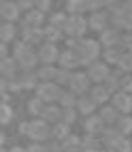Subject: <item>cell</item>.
Returning a JSON list of instances; mask_svg holds the SVG:
<instances>
[{
    "mask_svg": "<svg viewBox=\"0 0 132 152\" xmlns=\"http://www.w3.org/2000/svg\"><path fill=\"white\" fill-rule=\"evenodd\" d=\"M58 62L62 64V69H66V71H70V69H75L77 64H81V62H79V56L73 52V49L62 52V54H60V60H58Z\"/></svg>",
    "mask_w": 132,
    "mask_h": 152,
    "instance_id": "cell-17",
    "label": "cell"
},
{
    "mask_svg": "<svg viewBox=\"0 0 132 152\" xmlns=\"http://www.w3.org/2000/svg\"><path fill=\"white\" fill-rule=\"evenodd\" d=\"M43 32H45V39H47V43H58L60 41V39H62V32H64V30H60V28H53V26H47L45 30H43Z\"/></svg>",
    "mask_w": 132,
    "mask_h": 152,
    "instance_id": "cell-30",
    "label": "cell"
},
{
    "mask_svg": "<svg viewBox=\"0 0 132 152\" xmlns=\"http://www.w3.org/2000/svg\"><path fill=\"white\" fill-rule=\"evenodd\" d=\"M70 79H73V73L66 69H58V77H56V84L62 86V84H70Z\"/></svg>",
    "mask_w": 132,
    "mask_h": 152,
    "instance_id": "cell-37",
    "label": "cell"
},
{
    "mask_svg": "<svg viewBox=\"0 0 132 152\" xmlns=\"http://www.w3.org/2000/svg\"><path fill=\"white\" fill-rule=\"evenodd\" d=\"M11 118H13V109L9 107L6 103H2V109H0V122L9 124V122H11Z\"/></svg>",
    "mask_w": 132,
    "mask_h": 152,
    "instance_id": "cell-39",
    "label": "cell"
},
{
    "mask_svg": "<svg viewBox=\"0 0 132 152\" xmlns=\"http://www.w3.org/2000/svg\"><path fill=\"white\" fill-rule=\"evenodd\" d=\"M2 152H4V150H2Z\"/></svg>",
    "mask_w": 132,
    "mask_h": 152,
    "instance_id": "cell-51",
    "label": "cell"
},
{
    "mask_svg": "<svg viewBox=\"0 0 132 152\" xmlns=\"http://www.w3.org/2000/svg\"><path fill=\"white\" fill-rule=\"evenodd\" d=\"M36 73H30V71H24V73H19L17 75V84H19V90H24V88H34L36 84Z\"/></svg>",
    "mask_w": 132,
    "mask_h": 152,
    "instance_id": "cell-24",
    "label": "cell"
},
{
    "mask_svg": "<svg viewBox=\"0 0 132 152\" xmlns=\"http://www.w3.org/2000/svg\"><path fill=\"white\" fill-rule=\"evenodd\" d=\"M77 107H79V111H81L83 116L89 118V116L94 114V109H96V103H94V101L89 99V96H81V99H79V103H77Z\"/></svg>",
    "mask_w": 132,
    "mask_h": 152,
    "instance_id": "cell-25",
    "label": "cell"
},
{
    "mask_svg": "<svg viewBox=\"0 0 132 152\" xmlns=\"http://www.w3.org/2000/svg\"><path fill=\"white\" fill-rule=\"evenodd\" d=\"M47 150H49V152H64L62 141H49V144H47Z\"/></svg>",
    "mask_w": 132,
    "mask_h": 152,
    "instance_id": "cell-46",
    "label": "cell"
},
{
    "mask_svg": "<svg viewBox=\"0 0 132 152\" xmlns=\"http://www.w3.org/2000/svg\"><path fill=\"white\" fill-rule=\"evenodd\" d=\"M75 54L79 56V62L81 64H85V66H89V64H94V62H98V43L96 41H87V39H83V41L79 43V47L75 49Z\"/></svg>",
    "mask_w": 132,
    "mask_h": 152,
    "instance_id": "cell-2",
    "label": "cell"
},
{
    "mask_svg": "<svg viewBox=\"0 0 132 152\" xmlns=\"http://www.w3.org/2000/svg\"><path fill=\"white\" fill-rule=\"evenodd\" d=\"M19 135H30V122H22L19 124Z\"/></svg>",
    "mask_w": 132,
    "mask_h": 152,
    "instance_id": "cell-48",
    "label": "cell"
},
{
    "mask_svg": "<svg viewBox=\"0 0 132 152\" xmlns=\"http://www.w3.org/2000/svg\"><path fill=\"white\" fill-rule=\"evenodd\" d=\"M89 94H92V101H94L96 105H105L107 101H109V96H111V92L107 90V86H102V84L94 86L92 90H89Z\"/></svg>",
    "mask_w": 132,
    "mask_h": 152,
    "instance_id": "cell-16",
    "label": "cell"
},
{
    "mask_svg": "<svg viewBox=\"0 0 132 152\" xmlns=\"http://www.w3.org/2000/svg\"><path fill=\"white\" fill-rule=\"evenodd\" d=\"M121 56H124V49H121V47H111V49L105 52V62L107 64H119Z\"/></svg>",
    "mask_w": 132,
    "mask_h": 152,
    "instance_id": "cell-26",
    "label": "cell"
},
{
    "mask_svg": "<svg viewBox=\"0 0 132 152\" xmlns=\"http://www.w3.org/2000/svg\"><path fill=\"white\" fill-rule=\"evenodd\" d=\"M38 60L40 62H45L47 66H51L56 60H60V52L53 43H43L38 47Z\"/></svg>",
    "mask_w": 132,
    "mask_h": 152,
    "instance_id": "cell-6",
    "label": "cell"
},
{
    "mask_svg": "<svg viewBox=\"0 0 132 152\" xmlns=\"http://www.w3.org/2000/svg\"><path fill=\"white\" fill-rule=\"evenodd\" d=\"M9 152H26V150H24V148H19V146H17V148H11V150H9Z\"/></svg>",
    "mask_w": 132,
    "mask_h": 152,
    "instance_id": "cell-49",
    "label": "cell"
},
{
    "mask_svg": "<svg viewBox=\"0 0 132 152\" xmlns=\"http://www.w3.org/2000/svg\"><path fill=\"white\" fill-rule=\"evenodd\" d=\"M28 109H30V114H34V116H40V114L45 111V103H43L40 99H32V101L28 103Z\"/></svg>",
    "mask_w": 132,
    "mask_h": 152,
    "instance_id": "cell-36",
    "label": "cell"
},
{
    "mask_svg": "<svg viewBox=\"0 0 132 152\" xmlns=\"http://www.w3.org/2000/svg\"><path fill=\"white\" fill-rule=\"evenodd\" d=\"M62 148H64V152H81V139L75 135H68L62 141Z\"/></svg>",
    "mask_w": 132,
    "mask_h": 152,
    "instance_id": "cell-29",
    "label": "cell"
},
{
    "mask_svg": "<svg viewBox=\"0 0 132 152\" xmlns=\"http://www.w3.org/2000/svg\"><path fill=\"white\" fill-rule=\"evenodd\" d=\"M40 118L45 120V122H62V107H56V105H47L45 111L40 114Z\"/></svg>",
    "mask_w": 132,
    "mask_h": 152,
    "instance_id": "cell-18",
    "label": "cell"
},
{
    "mask_svg": "<svg viewBox=\"0 0 132 152\" xmlns=\"http://www.w3.org/2000/svg\"><path fill=\"white\" fill-rule=\"evenodd\" d=\"M119 71H121L124 75H132V52H126L124 56H121Z\"/></svg>",
    "mask_w": 132,
    "mask_h": 152,
    "instance_id": "cell-33",
    "label": "cell"
},
{
    "mask_svg": "<svg viewBox=\"0 0 132 152\" xmlns=\"http://www.w3.org/2000/svg\"><path fill=\"white\" fill-rule=\"evenodd\" d=\"M22 32H24V43L28 45H36L45 39V32L40 28H22Z\"/></svg>",
    "mask_w": 132,
    "mask_h": 152,
    "instance_id": "cell-14",
    "label": "cell"
},
{
    "mask_svg": "<svg viewBox=\"0 0 132 152\" xmlns=\"http://www.w3.org/2000/svg\"><path fill=\"white\" fill-rule=\"evenodd\" d=\"M51 135H53V139H56V141H64V139L68 137V124L58 122V124L53 126V131H51Z\"/></svg>",
    "mask_w": 132,
    "mask_h": 152,
    "instance_id": "cell-32",
    "label": "cell"
},
{
    "mask_svg": "<svg viewBox=\"0 0 132 152\" xmlns=\"http://www.w3.org/2000/svg\"><path fill=\"white\" fill-rule=\"evenodd\" d=\"M121 77H124V73L121 71H115V73H111L109 75V79L105 82V86H107V90L109 92H121Z\"/></svg>",
    "mask_w": 132,
    "mask_h": 152,
    "instance_id": "cell-22",
    "label": "cell"
},
{
    "mask_svg": "<svg viewBox=\"0 0 132 152\" xmlns=\"http://www.w3.org/2000/svg\"><path fill=\"white\" fill-rule=\"evenodd\" d=\"M26 152H49V150H47L45 144H30V146L26 148Z\"/></svg>",
    "mask_w": 132,
    "mask_h": 152,
    "instance_id": "cell-44",
    "label": "cell"
},
{
    "mask_svg": "<svg viewBox=\"0 0 132 152\" xmlns=\"http://www.w3.org/2000/svg\"><path fill=\"white\" fill-rule=\"evenodd\" d=\"M121 92L132 94V75H124V77H121Z\"/></svg>",
    "mask_w": 132,
    "mask_h": 152,
    "instance_id": "cell-41",
    "label": "cell"
},
{
    "mask_svg": "<svg viewBox=\"0 0 132 152\" xmlns=\"http://www.w3.org/2000/svg\"><path fill=\"white\" fill-rule=\"evenodd\" d=\"M109 22H111V17L107 15V11H98V13H92V17H89V28L105 32Z\"/></svg>",
    "mask_w": 132,
    "mask_h": 152,
    "instance_id": "cell-11",
    "label": "cell"
},
{
    "mask_svg": "<svg viewBox=\"0 0 132 152\" xmlns=\"http://www.w3.org/2000/svg\"><path fill=\"white\" fill-rule=\"evenodd\" d=\"M85 131H87V135H102V131H105V122H102V118L100 116H89V118H85Z\"/></svg>",
    "mask_w": 132,
    "mask_h": 152,
    "instance_id": "cell-10",
    "label": "cell"
},
{
    "mask_svg": "<svg viewBox=\"0 0 132 152\" xmlns=\"http://www.w3.org/2000/svg\"><path fill=\"white\" fill-rule=\"evenodd\" d=\"M36 77L40 79V82H56V77H58V69H53V66H43V69H38V73H36Z\"/></svg>",
    "mask_w": 132,
    "mask_h": 152,
    "instance_id": "cell-27",
    "label": "cell"
},
{
    "mask_svg": "<svg viewBox=\"0 0 132 152\" xmlns=\"http://www.w3.org/2000/svg\"><path fill=\"white\" fill-rule=\"evenodd\" d=\"M66 24H68V19H66V15H64V13H56V15L49 17V26H53V28L64 30V28H66Z\"/></svg>",
    "mask_w": 132,
    "mask_h": 152,
    "instance_id": "cell-34",
    "label": "cell"
},
{
    "mask_svg": "<svg viewBox=\"0 0 132 152\" xmlns=\"http://www.w3.org/2000/svg\"><path fill=\"white\" fill-rule=\"evenodd\" d=\"M34 4L36 2H30V0H24V2H17V7H19V11H34Z\"/></svg>",
    "mask_w": 132,
    "mask_h": 152,
    "instance_id": "cell-45",
    "label": "cell"
},
{
    "mask_svg": "<svg viewBox=\"0 0 132 152\" xmlns=\"http://www.w3.org/2000/svg\"><path fill=\"white\" fill-rule=\"evenodd\" d=\"M102 152H115V150H113V148H107V150H102Z\"/></svg>",
    "mask_w": 132,
    "mask_h": 152,
    "instance_id": "cell-50",
    "label": "cell"
},
{
    "mask_svg": "<svg viewBox=\"0 0 132 152\" xmlns=\"http://www.w3.org/2000/svg\"><path fill=\"white\" fill-rule=\"evenodd\" d=\"M64 90H60V86L56 82H45L36 86V99H40L43 103H53V101H60Z\"/></svg>",
    "mask_w": 132,
    "mask_h": 152,
    "instance_id": "cell-3",
    "label": "cell"
},
{
    "mask_svg": "<svg viewBox=\"0 0 132 152\" xmlns=\"http://www.w3.org/2000/svg\"><path fill=\"white\" fill-rule=\"evenodd\" d=\"M17 17H19L17 2H2V19H4V24H13Z\"/></svg>",
    "mask_w": 132,
    "mask_h": 152,
    "instance_id": "cell-15",
    "label": "cell"
},
{
    "mask_svg": "<svg viewBox=\"0 0 132 152\" xmlns=\"http://www.w3.org/2000/svg\"><path fill=\"white\" fill-rule=\"evenodd\" d=\"M121 137H124V135L117 131V126H107V129L102 131V144H105L107 148H113V150H115V146L119 144Z\"/></svg>",
    "mask_w": 132,
    "mask_h": 152,
    "instance_id": "cell-9",
    "label": "cell"
},
{
    "mask_svg": "<svg viewBox=\"0 0 132 152\" xmlns=\"http://www.w3.org/2000/svg\"><path fill=\"white\" fill-rule=\"evenodd\" d=\"M75 118H77V111L75 109H62V122L64 124L70 126V124L75 122Z\"/></svg>",
    "mask_w": 132,
    "mask_h": 152,
    "instance_id": "cell-40",
    "label": "cell"
},
{
    "mask_svg": "<svg viewBox=\"0 0 132 152\" xmlns=\"http://www.w3.org/2000/svg\"><path fill=\"white\" fill-rule=\"evenodd\" d=\"M40 24H43V13L34 9V11L26 13L24 22H22V28H40Z\"/></svg>",
    "mask_w": 132,
    "mask_h": 152,
    "instance_id": "cell-19",
    "label": "cell"
},
{
    "mask_svg": "<svg viewBox=\"0 0 132 152\" xmlns=\"http://www.w3.org/2000/svg\"><path fill=\"white\" fill-rule=\"evenodd\" d=\"M87 75H89V79L102 84V82H107L109 75H111L109 64H107V62H94V64H89V66H87Z\"/></svg>",
    "mask_w": 132,
    "mask_h": 152,
    "instance_id": "cell-7",
    "label": "cell"
},
{
    "mask_svg": "<svg viewBox=\"0 0 132 152\" xmlns=\"http://www.w3.org/2000/svg\"><path fill=\"white\" fill-rule=\"evenodd\" d=\"M113 105H115L119 111L128 114V111H132V94H126V92L113 94Z\"/></svg>",
    "mask_w": 132,
    "mask_h": 152,
    "instance_id": "cell-13",
    "label": "cell"
},
{
    "mask_svg": "<svg viewBox=\"0 0 132 152\" xmlns=\"http://www.w3.org/2000/svg\"><path fill=\"white\" fill-rule=\"evenodd\" d=\"M13 37H15V26L13 24H2V43L13 41Z\"/></svg>",
    "mask_w": 132,
    "mask_h": 152,
    "instance_id": "cell-38",
    "label": "cell"
},
{
    "mask_svg": "<svg viewBox=\"0 0 132 152\" xmlns=\"http://www.w3.org/2000/svg\"><path fill=\"white\" fill-rule=\"evenodd\" d=\"M115 152H132V146H130V141L126 137H121L119 139V144L115 146Z\"/></svg>",
    "mask_w": 132,
    "mask_h": 152,
    "instance_id": "cell-42",
    "label": "cell"
},
{
    "mask_svg": "<svg viewBox=\"0 0 132 152\" xmlns=\"http://www.w3.org/2000/svg\"><path fill=\"white\" fill-rule=\"evenodd\" d=\"M117 131H119L121 135H128V133H132V118H130V116L119 118V120H117Z\"/></svg>",
    "mask_w": 132,
    "mask_h": 152,
    "instance_id": "cell-35",
    "label": "cell"
},
{
    "mask_svg": "<svg viewBox=\"0 0 132 152\" xmlns=\"http://www.w3.org/2000/svg\"><path fill=\"white\" fill-rule=\"evenodd\" d=\"M15 60L22 69L28 71L38 62V52H34L32 45H28V43H17L15 45Z\"/></svg>",
    "mask_w": 132,
    "mask_h": 152,
    "instance_id": "cell-1",
    "label": "cell"
},
{
    "mask_svg": "<svg viewBox=\"0 0 132 152\" xmlns=\"http://www.w3.org/2000/svg\"><path fill=\"white\" fill-rule=\"evenodd\" d=\"M100 43H102L107 49H111V47H119L121 39H119V34H117V30H115V28H111V30H105V32H100Z\"/></svg>",
    "mask_w": 132,
    "mask_h": 152,
    "instance_id": "cell-12",
    "label": "cell"
},
{
    "mask_svg": "<svg viewBox=\"0 0 132 152\" xmlns=\"http://www.w3.org/2000/svg\"><path fill=\"white\" fill-rule=\"evenodd\" d=\"M66 9H68V13H73L75 15H81L83 11H87V2H81V0H70V2H66Z\"/></svg>",
    "mask_w": 132,
    "mask_h": 152,
    "instance_id": "cell-31",
    "label": "cell"
},
{
    "mask_svg": "<svg viewBox=\"0 0 132 152\" xmlns=\"http://www.w3.org/2000/svg\"><path fill=\"white\" fill-rule=\"evenodd\" d=\"M77 103H79V101L75 99V92H73V90L62 92V96H60V107H62V109H73V107H77Z\"/></svg>",
    "mask_w": 132,
    "mask_h": 152,
    "instance_id": "cell-28",
    "label": "cell"
},
{
    "mask_svg": "<svg viewBox=\"0 0 132 152\" xmlns=\"http://www.w3.org/2000/svg\"><path fill=\"white\" fill-rule=\"evenodd\" d=\"M49 135H51V131H49V124L45 120H34V122H30V139L38 144V141H45Z\"/></svg>",
    "mask_w": 132,
    "mask_h": 152,
    "instance_id": "cell-5",
    "label": "cell"
},
{
    "mask_svg": "<svg viewBox=\"0 0 132 152\" xmlns=\"http://www.w3.org/2000/svg\"><path fill=\"white\" fill-rule=\"evenodd\" d=\"M49 7H51V2H49V0H40V2H36V11L45 13V11H49Z\"/></svg>",
    "mask_w": 132,
    "mask_h": 152,
    "instance_id": "cell-47",
    "label": "cell"
},
{
    "mask_svg": "<svg viewBox=\"0 0 132 152\" xmlns=\"http://www.w3.org/2000/svg\"><path fill=\"white\" fill-rule=\"evenodd\" d=\"M17 60L15 58H2V77L4 79H11V77H17Z\"/></svg>",
    "mask_w": 132,
    "mask_h": 152,
    "instance_id": "cell-20",
    "label": "cell"
},
{
    "mask_svg": "<svg viewBox=\"0 0 132 152\" xmlns=\"http://www.w3.org/2000/svg\"><path fill=\"white\" fill-rule=\"evenodd\" d=\"M89 26V22H85L81 15H75L68 19V24L64 28V34H68V39H79L81 34L85 32V28Z\"/></svg>",
    "mask_w": 132,
    "mask_h": 152,
    "instance_id": "cell-4",
    "label": "cell"
},
{
    "mask_svg": "<svg viewBox=\"0 0 132 152\" xmlns=\"http://www.w3.org/2000/svg\"><path fill=\"white\" fill-rule=\"evenodd\" d=\"M81 152H102V144L96 137L87 135V137L81 139Z\"/></svg>",
    "mask_w": 132,
    "mask_h": 152,
    "instance_id": "cell-23",
    "label": "cell"
},
{
    "mask_svg": "<svg viewBox=\"0 0 132 152\" xmlns=\"http://www.w3.org/2000/svg\"><path fill=\"white\" fill-rule=\"evenodd\" d=\"M70 90L75 94H83L85 90L89 88V75L87 73H73V79H70Z\"/></svg>",
    "mask_w": 132,
    "mask_h": 152,
    "instance_id": "cell-8",
    "label": "cell"
},
{
    "mask_svg": "<svg viewBox=\"0 0 132 152\" xmlns=\"http://www.w3.org/2000/svg\"><path fill=\"white\" fill-rule=\"evenodd\" d=\"M119 47H121V49H126V52H132V32H130V34H126L124 39H121Z\"/></svg>",
    "mask_w": 132,
    "mask_h": 152,
    "instance_id": "cell-43",
    "label": "cell"
},
{
    "mask_svg": "<svg viewBox=\"0 0 132 152\" xmlns=\"http://www.w3.org/2000/svg\"><path fill=\"white\" fill-rule=\"evenodd\" d=\"M117 111H119V109H117L115 105L102 107V109H100V118H102V122H105V124H117V120H119Z\"/></svg>",
    "mask_w": 132,
    "mask_h": 152,
    "instance_id": "cell-21",
    "label": "cell"
}]
</instances>
